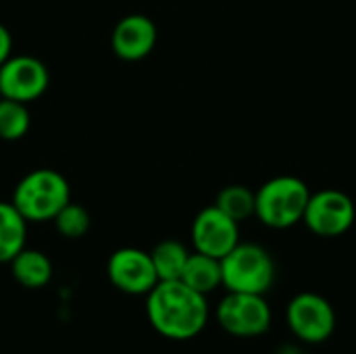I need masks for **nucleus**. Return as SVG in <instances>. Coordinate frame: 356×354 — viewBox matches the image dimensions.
Wrapping results in <instances>:
<instances>
[{"label":"nucleus","mask_w":356,"mask_h":354,"mask_svg":"<svg viewBox=\"0 0 356 354\" xmlns=\"http://www.w3.org/2000/svg\"><path fill=\"white\" fill-rule=\"evenodd\" d=\"M106 275L117 290L134 296L148 294L159 284L150 252H144L140 248L115 250L108 259Z\"/></svg>","instance_id":"nucleus-10"},{"label":"nucleus","mask_w":356,"mask_h":354,"mask_svg":"<svg viewBox=\"0 0 356 354\" xmlns=\"http://www.w3.org/2000/svg\"><path fill=\"white\" fill-rule=\"evenodd\" d=\"M275 282V261L259 244L240 242L221 259V286L227 292L267 294Z\"/></svg>","instance_id":"nucleus-3"},{"label":"nucleus","mask_w":356,"mask_h":354,"mask_svg":"<svg viewBox=\"0 0 356 354\" xmlns=\"http://www.w3.org/2000/svg\"><path fill=\"white\" fill-rule=\"evenodd\" d=\"M27 238V219L13 202H0V263H10Z\"/></svg>","instance_id":"nucleus-12"},{"label":"nucleus","mask_w":356,"mask_h":354,"mask_svg":"<svg viewBox=\"0 0 356 354\" xmlns=\"http://www.w3.org/2000/svg\"><path fill=\"white\" fill-rule=\"evenodd\" d=\"M271 307L263 294L227 292L217 307V323L236 338H257L271 328Z\"/></svg>","instance_id":"nucleus-6"},{"label":"nucleus","mask_w":356,"mask_h":354,"mask_svg":"<svg viewBox=\"0 0 356 354\" xmlns=\"http://www.w3.org/2000/svg\"><path fill=\"white\" fill-rule=\"evenodd\" d=\"M356 219V207L353 198L340 190H321L311 194L305 225L321 238H338L346 234Z\"/></svg>","instance_id":"nucleus-7"},{"label":"nucleus","mask_w":356,"mask_h":354,"mask_svg":"<svg viewBox=\"0 0 356 354\" xmlns=\"http://www.w3.org/2000/svg\"><path fill=\"white\" fill-rule=\"evenodd\" d=\"M181 282L200 294H211L221 286V261L202 252H192L181 273Z\"/></svg>","instance_id":"nucleus-14"},{"label":"nucleus","mask_w":356,"mask_h":354,"mask_svg":"<svg viewBox=\"0 0 356 354\" xmlns=\"http://www.w3.org/2000/svg\"><path fill=\"white\" fill-rule=\"evenodd\" d=\"M188 248L177 242V240H163L159 242L152 252H150V259H152V265H154V271H156V277L159 282H173V280H181V273H184V267L188 263Z\"/></svg>","instance_id":"nucleus-15"},{"label":"nucleus","mask_w":356,"mask_h":354,"mask_svg":"<svg viewBox=\"0 0 356 354\" xmlns=\"http://www.w3.org/2000/svg\"><path fill=\"white\" fill-rule=\"evenodd\" d=\"M288 330L305 344H323L336 332V311L317 292H300L286 307Z\"/></svg>","instance_id":"nucleus-5"},{"label":"nucleus","mask_w":356,"mask_h":354,"mask_svg":"<svg viewBox=\"0 0 356 354\" xmlns=\"http://www.w3.org/2000/svg\"><path fill=\"white\" fill-rule=\"evenodd\" d=\"M192 244L196 252L223 259L229 250L240 244L238 221L227 217L221 209L207 207L202 209L192 223Z\"/></svg>","instance_id":"nucleus-9"},{"label":"nucleus","mask_w":356,"mask_h":354,"mask_svg":"<svg viewBox=\"0 0 356 354\" xmlns=\"http://www.w3.org/2000/svg\"><path fill=\"white\" fill-rule=\"evenodd\" d=\"M48 69L46 65L29 54L8 56L0 65V94L2 98L33 102L48 88Z\"/></svg>","instance_id":"nucleus-8"},{"label":"nucleus","mask_w":356,"mask_h":354,"mask_svg":"<svg viewBox=\"0 0 356 354\" xmlns=\"http://www.w3.org/2000/svg\"><path fill=\"white\" fill-rule=\"evenodd\" d=\"M146 315L163 338L192 340L209 323V303L181 280L159 282L146 294Z\"/></svg>","instance_id":"nucleus-1"},{"label":"nucleus","mask_w":356,"mask_h":354,"mask_svg":"<svg viewBox=\"0 0 356 354\" xmlns=\"http://www.w3.org/2000/svg\"><path fill=\"white\" fill-rule=\"evenodd\" d=\"M292 354H311V353H292Z\"/></svg>","instance_id":"nucleus-20"},{"label":"nucleus","mask_w":356,"mask_h":354,"mask_svg":"<svg viewBox=\"0 0 356 354\" xmlns=\"http://www.w3.org/2000/svg\"><path fill=\"white\" fill-rule=\"evenodd\" d=\"M10 50H13V38H10V31L0 23V65L10 56Z\"/></svg>","instance_id":"nucleus-19"},{"label":"nucleus","mask_w":356,"mask_h":354,"mask_svg":"<svg viewBox=\"0 0 356 354\" xmlns=\"http://www.w3.org/2000/svg\"><path fill=\"white\" fill-rule=\"evenodd\" d=\"M215 207L238 223L246 221L254 215V192L246 186H227L219 192Z\"/></svg>","instance_id":"nucleus-16"},{"label":"nucleus","mask_w":356,"mask_h":354,"mask_svg":"<svg viewBox=\"0 0 356 354\" xmlns=\"http://www.w3.org/2000/svg\"><path fill=\"white\" fill-rule=\"evenodd\" d=\"M69 200V182L58 171L35 169L17 184L10 202L27 221L44 223L54 219Z\"/></svg>","instance_id":"nucleus-4"},{"label":"nucleus","mask_w":356,"mask_h":354,"mask_svg":"<svg viewBox=\"0 0 356 354\" xmlns=\"http://www.w3.org/2000/svg\"><path fill=\"white\" fill-rule=\"evenodd\" d=\"M0 98H2V94H0Z\"/></svg>","instance_id":"nucleus-21"},{"label":"nucleus","mask_w":356,"mask_h":354,"mask_svg":"<svg viewBox=\"0 0 356 354\" xmlns=\"http://www.w3.org/2000/svg\"><path fill=\"white\" fill-rule=\"evenodd\" d=\"M156 35V25L150 17L127 15L115 25L111 46L113 52L123 61H142L154 50Z\"/></svg>","instance_id":"nucleus-11"},{"label":"nucleus","mask_w":356,"mask_h":354,"mask_svg":"<svg viewBox=\"0 0 356 354\" xmlns=\"http://www.w3.org/2000/svg\"><path fill=\"white\" fill-rule=\"evenodd\" d=\"M29 129V111L25 102L0 98V138L2 140H19Z\"/></svg>","instance_id":"nucleus-17"},{"label":"nucleus","mask_w":356,"mask_h":354,"mask_svg":"<svg viewBox=\"0 0 356 354\" xmlns=\"http://www.w3.org/2000/svg\"><path fill=\"white\" fill-rule=\"evenodd\" d=\"M10 271L13 277L29 290H38L44 288L50 277H52V263L50 259L40 252V250H31V248H23L13 261H10Z\"/></svg>","instance_id":"nucleus-13"},{"label":"nucleus","mask_w":356,"mask_h":354,"mask_svg":"<svg viewBox=\"0 0 356 354\" xmlns=\"http://www.w3.org/2000/svg\"><path fill=\"white\" fill-rule=\"evenodd\" d=\"M311 198L309 186L294 175H280L254 192V215L271 230H288L302 221Z\"/></svg>","instance_id":"nucleus-2"},{"label":"nucleus","mask_w":356,"mask_h":354,"mask_svg":"<svg viewBox=\"0 0 356 354\" xmlns=\"http://www.w3.org/2000/svg\"><path fill=\"white\" fill-rule=\"evenodd\" d=\"M52 221L56 225V232L63 238H71V240L86 236L90 230V213L81 204H75L71 200L56 213Z\"/></svg>","instance_id":"nucleus-18"}]
</instances>
